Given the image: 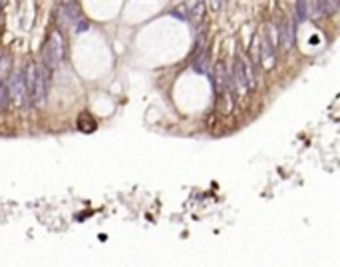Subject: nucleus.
<instances>
[{"mask_svg":"<svg viewBox=\"0 0 340 267\" xmlns=\"http://www.w3.org/2000/svg\"><path fill=\"white\" fill-rule=\"evenodd\" d=\"M64 38L60 34V30H52L46 38V44L42 48V66L46 70H54L62 64L64 60Z\"/></svg>","mask_w":340,"mask_h":267,"instance_id":"obj_2","label":"nucleus"},{"mask_svg":"<svg viewBox=\"0 0 340 267\" xmlns=\"http://www.w3.org/2000/svg\"><path fill=\"white\" fill-rule=\"evenodd\" d=\"M277 30H279V42H283V48L290 50L292 40H294V22L292 20H285Z\"/></svg>","mask_w":340,"mask_h":267,"instance_id":"obj_6","label":"nucleus"},{"mask_svg":"<svg viewBox=\"0 0 340 267\" xmlns=\"http://www.w3.org/2000/svg\"><path fill=\"white\" fill-rule=\"evenodd\" d=\"M8 96L10 100L14 102L16 106H24L26 100H28V94H26V84H24V74L22 72H14L8 80Z\"/></svg>","mask_w":340,"mask_h":267,"instance_id":"obj_4","label":"nucleus"},{"mask_svg":"<svg viewBox=\"0 0 340 267\" xmlns=\"http://www.w3.org/2000/svg\"><path fill=\"white\" fill-rule=\"evenodd\" d=\"M259 62H263L265 70H272L274 68V62H277V54H274V48L271 46V42L265 38V34L259 36Z\"/></svg>","mask_w":340,"mask_h":267,"instance_id":"obj_5","label":"nucleus"},{"mask_svg":"<svg viewBox=\"0 0 340 267\" xmlns=\"http://www.w3.org/2000/svg\"><path fill=\"white\" fill-rule=\"evenodd\" d=\"M24 84H26L28 100L34 106L44 104L50 92V70H46L38 62H30L24 72Z\"/></svg>","mask_w":340,"mask_h":267,"instance_id":"obj_1","label":"nucleus"},{"mask_svg":"<svg viewBox=\"0 0 340 267\" xmlns=\"http://www.w3.org/2000/svg\"><path fill=\"white\" fill-rule=\"evenodd\" d=\"M229 84H231V94H235L239 102H245L249 86H247V78H245V68L241 58L235 60V66H233V74H229Z\"/></svg>","mask_w":340,"mask_h":267,"instance_id":"obj_3","label":"nucleus"},{"mask_svg":"<svg viewBox=\"0 0 340 267\" xmlns=\"http://www.w3.org/2000/svg\"><path fill=\"white\" fill-rule=\"evenodd\" d=\"M8 102H10V96H8V88H6V84H4V82H0V112H2V110H6Z\"/></svg>","mask_w":340,"mask_h":267,"instance_id":"obj_8","label":"nucleus"},{"mask_svg":"<svg viewBox=\"0 0 340 267\" xmlns=\"http://www.w3.org/2000/svg\"><path fill=\"white\" fill-rule=\"evenodd\" d=\"M207 56H209V50L205 48V50H201L197 56H195V70L199 72V74H205L207 72Z\"/></svg>","mask_w":340,"mask_h":267,"instance_id":"obj_7","label":"nucleus"}]
</instances>
